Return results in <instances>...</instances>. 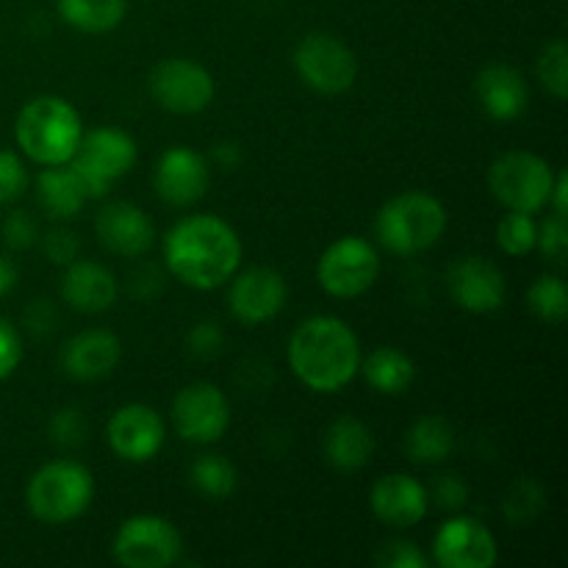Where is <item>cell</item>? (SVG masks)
I'll use <instances>...</instances> for the list:
<instances>
[{
    "label": "cell",
    "mask_w": 568,
    "mask_h": 568,
    "mask_svg": "<svg viewBox=\"0 0 568 568\" xmlns=\"http://www.w3.org/2000/svg\"><path fill=\"white\" fill-rule=\"evenodd\" d=\"M164 264L172 277L197 292L220 288L242 264L239 233L214 214H192L164 236Z\"/></svg>",
    "instance_id": "6da1fadb"
},
{
    "label": "cell",
    "mask_w": 568,
    "mask_h": 568,
    "mask_svg": "<svg viewBox=\"0 0 568 568\" xmlns=\"http://www.w3.org/2000/svg\"><path fill=\"white\" fill-rule=\"evenodd\" d=\"M288 366L311 392H342L361 369V344L338 316H311L288 338Z\"/></svg>",
    "instance_id": "7a4b0ae2"
},
{
    "label": "cell",
    "mask_w": 568,
    "mask_h": 568,
    "mask_svg": "<svg viewBox=\"0 0 568 568\" xmlns=\"http://www.w3.org/2000/svg\"><path fill=\"white\" fill-rule=\"evenodd\" d=\"M14 136L22 153L37 164H70L83 136L81 114L64 98L42 94L20 109Z\"/></svg>",
    "instance_id": "3957f363"
},
{
    "label": "cell",
    "mask_w": 568,
    "mask_h": 568,
    "mask_svg": "<svg viewBox=\"0 0 568 568\" xmlns=\"http://www.w3.org/2000/svg\"><path fill=\"white\" fill-rule=\"evenodd\" d=\"M377 242L394 255L430 250L447 231V211L433 194L403 192L388 200L375 222Z\"/></svg>",
    "instance_id": "277c9868"
},
{
    "label": "cell",
    "mask_w": 568,
    "mask_h": 568,
    "mask_svg": "<svg viewBox=\"0 0 568 568\" xmlns=\"http://www.w3.org/2000/svg\"><path fill=\"white\" fill-rule=\"evenodd\" d=\"M94 497V477L78 460H53L28 480L26 505L44 525H67L87 514Z\"/></svg>",
    "instance_id": "5b68a950"
},
{
    "label": "cell",
    "mask_w": 568,
    "mask_h": 568,
    "mask_svg": "<svg viewBox=\"0 0 568 568\" xmlns=\"http://www.w3.org/2000/svg\"><path fill=\"white\" fill-rule=\"evenodd\" d=\"M136 155V142L125 131H120V128H94V131L81 136L70 166L75 170L87 197L98 200L109 194L114 181H120L122 175L133 170Z\"/></svg>",
    "instance_id": "8992f818"
},
{
    "label": "cell",
    "mask_w": 568,
    "mask_h": 568,
    "mask_svg": "<svg viewBox=\"0 0 568 568\" xmlns=\"http://www.w3.org/2000/svg\"><path fill=\"white\" fill-rule=\"evenodd\" d=\"M555 170L541 155L514 150V153L499 155L488 170V186L497 203L508 211L521 214H538L549 205L552 194Z\"/></svg>",
    "instance_id": "52a82bcc"
},
{
    "label": "cell",
    "mask_w": 568,
    "mask_h": 568,
    "mask_svg": "<svg viewBox=\"0 0 568 568\" xmlns=\"http://www.w3.org/2000/svg\"><path fill=\"white\" fill-rule=\"evenodd\" d=\"M181 532L164 516H131L116 530L111 555L125 568H166L181 558Z\"/></svg>",
    "instance_id": "ba28073f"
},
{
    "label": "cell",
    "mask_w": 568,
    "mask_h": 568,
    "mask_svg": "<svg viewBox=\"0 0 568 568\" xmlns=\"http://www.w3.org/2000/svg\"><path fill=\"white\" fill-rule=\"evenodd\" d=\"M294 70L305 87L320 94L347 92L358 75V59L333 33H308L294 48Z\"/></svg>",
    "instance_id": "9c48e42d"
},
{
    "label": "cell",
    "mask_w": 568,
    "mask_h": 568,
    "mask_svg": "<svg viewBox=\"0 0 568 568\" xmlns=\"http://www.w3.org/2000/svg\"><path fill=\"white\" fill-rule=\"evenodd\" d=\"M381 275V258L375 247L361 236H344L322 253L316 264V281L333 297H361Z\"/></svg>",
    "instance_id": "30bf717a"
},
{
    "label": "cell",
    "mask_w": 568,
    "mask_h": 568,
    "mask_svg": "<svg viewBox=\"0 0 568 568\" xmlns=\"http://www.w3.org/2000/svg\"><path fill=\"white\" fill-rule=\"evenodd\" d=\"M150 94L172 114H200L214 100V78L192 59H164L150 72Z\"/></svg>",
    "instance_id": "8fae6325"
},
{
    "label": "cell",
    "mask_w": 568,
    "mask_h": 568,
    "mask_svg": "<svg viewBox=\"0 0 568 568\" xmlns=\"http://www.w3.org/2000/svg\"><path fill=\"white\" fill-rule=\"evenodd\" d=\"M172 425L183 442L214 444L231 425V405L214 383H192L172 403Z\"/></svg>",
    "instance_id": "7c38bea8"
},
{
    "label": "cell",
    "mask_w": 568,
    "mask_h": 568,
    "mask_svg": "<svg viewBox=\"0 0 568 568\" xmlns=\"http://www.w3.org/2000/svg\"><path fill=\"white\" fill-rule=\"evenodd\" d=\"M447 292L453 303L469 314H494L503 308L508 286L497 264L480 255H464L449 264Z\"/></svg>",
    "instance_id": "4fadbf2b"
},
{
    "label": "cell",
    "mask_w": 568,
    "mask_h": 568,
    "mask_svg": "<svg viewBox=\"0 0 568 568\" xmlns=\"http://www.w3.org/2000/svg\"><path fill=\"white\" fill-rule=\"evenodd\" d=\"M433 558L444 568H491L499 552L486 525L471 516H455L433 538Z\"/></svg>",
    "instance_id": "5bb4252c"
},
{
    "label": "cell",
    "mask_w": 568,
    "mask_h": 568,
    "mask_svg": "<svg viewBox=\"0 0 568 568\" xmlns=\"http://www.w3.org/2000/svg\"><path fill=\"white\" fill-rule=\"evenodd\" d=\"M166 438V425L161 414L150 405H122L109 422V444L114 455L128 464H148L161 453Z\"/></svg>",
    "instance_id": "9a60e30c"
},
{
    "label": "cell",
    "mask_w": 568,
    "mask_h": 568,
    "mask_svg": "<svg viewBox=\"0 0 568 568\" xmlns=\"http://www.w3.org/2000/svg\"><path fill=\"white\" fill-rule=\"evenodd\" d=\"M155 192L172 209H189L197 200H203V194L209 192L211 183V170L205 164V159L194 150L183 148H170L161 153L159 164H155Z\"/></svg>",
    "instance_id": "2e32d148"
},
{
    "label": "cell",
    "mask_w": 568,
    "mask_h": 568,
    "mask_svg": "<svg viewBox=\"0 0 568 568\" xmlns=\"http://www.w3.org/2000/svg\"><path fill=\"white\" fill-rule=\"evenodd\" d=\"M288 300V286L281 272L270 266H255V270L242 272L231 286V314L242 325H264L275 320Z\"/></svg>",
    "instance_id": "e0dca14e"
},
{
    "label": "cell",
    "mask_w": 568,
    "mask_h": 568,
    "mask_svg": "<svg viewBox=\"0 0 568 568\" xmlns=\"http://www.w3.org/2000/svg\"><path fill=\"white\" fill-rule=\"evenodd\" d=\"M94 233L109 253L122 255V258H139L153 247L155 239L150 216L139 205L125 203V200H116L98 211Z\"/></svg>",
    "instance_id": "ac0fdd59"
},
{
    "label": "cell",
    "mask_w": 568,
    "mask_h": 568,
    "mask_svg": "<svg viewBox=\"0 0 568 568\" xmlns=\"http://www.w3.org/2000/svg\"><path fill=\"white\" fill-rule=\"evenodd\" d=\"M369 505L372 514L383 525L394 527V530H408L425 519L430 494L410 475H386L372 486Z\"/></svg>",
    "instance_id": "d6986e66"
},
{
    "label": "cell",
    "mask_w": 568,
    "mask_h": 568,
    "mask_svg": "<svg viewBox=\"0 0 568 568\" xmlns=\"http://www.w3.org/2000/svg\"><path fill=\"white\" fill-rule=\"evenodd\" d=\"M120 338L111 331L92 327V331L78 333V336H72L70 342L64 344V349H61V369H64V375L72 377V381L92 383L111 375L114 366L120 364Z\"/></svg>",
    "instance_id": "ffe728a7"
},
{
    "label": "cell",
    "mask_w": 568,
    "mask_h": 568,
    "mask_svg": "<svg viewBox=\"0 0 568 568\" xmlns=\"http://www.w3.org/2000/svg\"><path fill=\"white\" fill-rule=\"evenodd\" d=\"M120 286L116 277L98 261L75 258L61 277V300L81 314H100L114 305Z\"/></svg>",
    "instance_id": "44dd1931"
},
{
    "label": "cell",
    "mask_w": 568,
    "mask_h": 568,
    "mask_svg": "<svg viewBox=\"0 0 568 568\" xmlns=\"http://www.w3.org/2000/svg\"><path fill=\"white\" fill-rule=\"evenodd\" d=\"M475 92L486 114L499 122H510L525 114L527 94H530L521 72L508 64H488L486 70H480Z\"/></svg>",
    "instance_id": "7402d4cb"
},
{
    "label": "cell",
    "mask_w": 568,
    "mask_h": 568,
    "mask_svg": "<svg viewBox=\"0 0 568 568\" xmlns=\"http://www.w3.org/2000/svg\"><path fill=\"white\" fill-rule=\"evenodd\" d=\"M375 453V438L372 430L358 416H338L325 433V458L338 471L364 469Z\"/></svg>",
    "instance_id": "603a6c76"
},
{
    "label": "cell",
    "mask_w": 568,
    "mask_h": 568,
    "mask_svg": "<svg viewBox=\"0 0 568 568\" xmlns=\"http://www.w3.org/2000/svg\"><path fill=\"white\" fill-rule=\"evenodd\" d=\"M39 203L53 220H72L87 205V192L70 164L44 166L37 178Z\"/></svg>",
    "instance_id": "cb8c5ba5"
},
{
    "label": "cell",
    "mask_w": 568,
    "mask_h": 568,
    "mask_svg": "<svg viewBox=\"0 0 568 568\" xmlns=\"http://www.w3.org/2000/svg\"><path fill=\"white\" fill-rule=\"evenodd\" d=\"M455 449V430L442 416H422L410 430L405 433V455L414 464H442L453 455Z\"/></svg>",
    "instance_id": "d4e9b609"
},
{
    "label": "cell",
    "mask_w": 568,
    "mask_h": 568,
    "mask_svg": "<svg viewBox=\"0 0 568 568\" xmlns=\"http://www.w3.org/2000/svg\"><path fill=\"white\" fill-rule=\"evenodd\" d=\"M366 383L381 394H403L416 377V366L403 349L397 347H377L369 358L361 361Z\"/></svg>",
    "instance_id": "484cf974"
},
{
    "label": "cell",
    "mask_w": 568,
    "mask_h": 568,
    "mask_svg": "<svg viewBox=\"0 0 568 568\" xmlns=\"http://www.w3.org/2000/svg\"><path fill=\"white\" fill-rule=\"evenodd\" d=\"M67 26L81 33L114 31L125 20L128 0H55Z\"/></svg>",
    "instance_id": "4316f807"
},
{
    "label": "cell",
    "mask_w": 568,
    "mask_h": 568,
    "mask_svg": "<svg viewBox=\"0 0 568 568\" xmlns=\"http://www.w3.org/2000/svg\"><path fill=\"white\" fill-rule=\"evenodd\" d=\"M189 477H192V486L197 488L203 497L211 499L231 497L239 486L236 466L227 458H222V455H200L192 464Z\"/></svg>",
    "instance_id": "83f0119b"
},
{
    "label": "cell",
    "mask_w": 568,
    "mask_h": 568,
    "mask_svg": "<svg viewBox=\"0 0 568 568\" xmlns=\"http://www.w3.org/2000/svg\"><path fill=\"white\" fill-rule=\"evenodd\" d=\"M527 303L530 311L547 325H560L568 314V288L564 277L558 275H541L527 292Z\"/></svg>",
    "instance_id": "f1b7e54d"
},
{
    "label": "cell",
    "mask_w": 568,
    "mask_h": 568,
    "mask_svg": "<svg viewBox=\"0 0 568 568\" xmlns=\"http://www.w3.org/2000/svg\"><path fill=\"white\" fill-rule=\"evenodd\" d=\"M547 497H544V488L536 480H519L510 486V491L505 494L503 510L508 516V521L514 527H527L530 521H536L541 516Z\"/></svg>",
    "instance_id": "f546056e"
},
{
    "label": "cell",
    "mask_w": 568,
    "mask_h": 568,
    "mask_svg": "<svg viewBox=\"0 0 568 568\" xmlns=\"http://www.w3.org/2000/svg\"><path fill=\"white\" fill-rule=\"evenodd\" d=\"M536 231L538 225L536 220H532V214L510 211V214H505L497 225L499 250L514 255V258L532 253V250H536Z\"/></svg>",
    "instance_id": "4dcf8cb0"
},
{
    "label": "cell",
    "mask_w": 568,
    "mask_h": 568,
    "mask_svg": "<svg viewBox=\"0 0 568 568\" xmlns=\"http://www.w3.org/2000/svg\"><path fill=\"white\" fill-rule=\"evenodd\" d=\"M538 81L544 83L555 100H566L568 94V48L564 39H555L538 55Z\"/></svg>",
    "instance_id": "1f68e13d"
},
{
    "label": "cell",
    "mask_w": 568,
    "mask_h": 568,
    "mask_svg": "<svg viewBox=\"0 0 568 568\" xmlns=\"http://www.w3.org/2000/svg\"><path fill=\"white\" fill-rule=\"evenodd\" d=\"M48 436L55 447L75 449L87 442L89 436V422L83 410L78 408H61L50 416L48 422Z\"/></svg>",
    "instance_id": "d6a6232c"
},
{
    "label": "cell",
    "mask_w": 568,
    "mask_h": 568,
    "mask_svg": "<svg viewBox=\"0 0 568 568\" xmlns=\"http://www.w3.org/2000/svg\"><path fill=\"white\" fill-rule=\"evenodd\" d=\"M536 247L541 250L544 258L552 261V264H566V253H568V225L566 216L549 214L547 220L538 225L536 231Z\"/></svg>",
    "instance_id": "836d02e7"
},
{
    "label": "cell",
    "mask_w": 568,
    "mask_h": 568,
    "mask_svg": "<svg viewBox=\"0 0 568 568\" xmlns=\"http://www.w3.org/2000/svg\"><path fill=\"white\" fill-rule=\"evenodd\" d=\"M28 186V172L20 155L11 150H0V205H9L26 192Z\"/></svg>",
    "instance_id": "e575fe53"
},
{
    "label": "cell",
    "mask_w": 568,
    "mask_h": 568,
    "mask_svg": "<svg viewBox=\"0 0 568 568\" xmlns=\"http://www.w3.org/2000/svg\"><path fill=\"white\" fill-rule=\"evenodd\" d=\"M42 247L50 264L67 266L78 258V253H81V239H78V233L72 231V227H53V231L42 239Z\"/></svg>",
    "instance_id": "d590c367"
},
{
    "label": "cell",
    "mask_w": 568,
    "mask_h": 568,
    "mask_svg": "<svg viewBox=\"0 0 568 568\" xmlns=\"http://www.w3.org/2000/svg\"><path fill=\"white\" fill-rule=\"evenodd\" d=\"M39 239V227L28 211H11L3 220V242L9 250H28Z\"/></svg>",
    "instance_id": "8d00e7d4"
},
{
    "label": "cell",
    "mask_w": 568,
    "mask_h": 568,
    "mask_svg": "<svg viewBox=\"0 0 568 568\" xmlns=\"http://www.w3.org/2000/svg\"><path fill=\"white\" fill-rule=\"evenodd\" d=\"M375 564L381 568H427V558L416 544L388 541L375 555Z\"/></svg>",
    "instance_id": "74e56055"
},
{
    "label": "cell",
    "mask_w": 568,
    "mask_h": 568,
    "mask_svg": "<svg viewBox=\"0 0 568 568\" xmlns=\"http://www.w3.org/2000/svg\"><path fill=\"white\" fill-rule=\"evenodd\" d=\"M189 353L197 355V358H214L225 347V333L216 322H197V325L189 331L186 336Z\"/></svg>",
    "instance_id": "f35d334b"
},
{
    "label": "cell",
    "mask_w": 568,
    "mask_h": 568,
    "mask_svg": "<svg viewBox=\"0 0 568 568\" xmlns=\"http://www.w3.org/2000/svg\"><path fill=\"white\" fill-rule=\"evenodd\" d=\"M22 361V338L9 320L0 316V381L14 375Z\"/></svg>",
    "instance_id": "ab89813d"
},
{
    "label": "cell",
    "mask_w": 568,
    "mask_h": 568,
    "mask_svg": "<svg viewBox=\"0 0 568 568\" xmlns=\"http://www.w3.org/2000/svg\"><path fill=\"white\" fill-rule=\"evenodd\" d=\"M433 499L438 503V508L444 510H460L469 503V488L460 477L444 475L433 483Z\"/></svg>",
    "instance_id": "60d3db41"
},
{
    "label": "cell",
    "mask_w": 568,
    "mask_h": 568,
    "mask_svg": "<svg viewBox=\"0 0 568 568\" xmlns=\"http://www.w3.org/2000/svg\"><path fill=\"white\" fill-rule=\"evenodd\" d=\"M128 288H131L136 300H153L164 288V275H161L155 264H142L139 270H133Z\"/></svg>",
    "instance_id": "b9f144b4"
},
{
    "label": "cell",
    "mask_w": 568,
    "mask_h": 568,
    "mask_svg": "<svg viewBox=\"0 0 568 568\" xmlns=\"http://www.w3.org/2000/svg\"><path fill=\"white\" fill-rule=\"evenodd\" d=\"M26 325L33 336H48L55 325V308L50 300H33L26 308Z\"/></svg>",
    "instance_id": "7bdbcfd3"
},
{
    "label": "cell",
    "mask_w": 568,
    "mask_h": 568,
    "mask_svg": "<svg viewBox=\"0 0 568 568\" xmlns=\"http://www.w3.org/2000/svg\"><path fill=\"white\" fill-rule=\"evenodd\" d=\"M566 197H568V172L560 170V172H555L552 194H549L547 209H552V214H558V216H568L566 214Z\"/></svg>",
    "instance_id": "ee69618b"
},
{
    "label": "cell",
    "mask_w": 568,
    "mask_h": 568,
    "mask_svg": "<svg viewBox=\"0 0 568 568\" xmlns=\"http://www.w3.org/2000/svg\"><path fill=\"white\" fill-rule=\"evenodd\" d=\"M214 161L222 170H236L242 164V148H239V142L214 144Z\"/></svg>",
    "instance_id": "f6af8a7d"
},
{
    "label": "cell",
    "mask_w": 568,
    "mask_h": 568,
    "mask_svg": "<svg viewBox=\"0 0 568 568\" xmlns=\"http://www.w3.org/2000/svg\"><path fill=\"white\" fill-rule=\"evenodd\" d=\"M17 277H20V270H17L14 261L6 258V255H0V297H3V294H9L11 288L17 286Z\"/></svg>",
    "instance_id": "bcb514c9"
}]
</instances>
